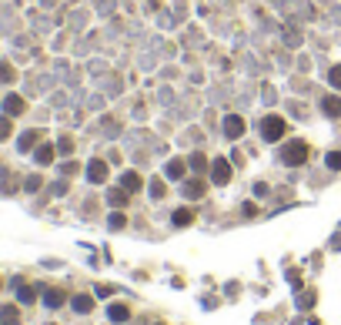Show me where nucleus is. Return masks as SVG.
<instances>
[{"instance_id": "1", "label": "nucleus", "mask_w": 341, "mask_h": 325, "mask_svg": "<svg viewBox=\"0 0 341 325\" xmlns=\"http://www.w3.org/2000/svg\"><path fill=\"white\" fill-rule=\"evenodd\" d=\"M261 134H264V141H278V138L285 134V121L281 118H264V124H261Z\"/></svg>"}, {"instance_id": "2", "label": "nucleus", "mask_w": 341, "mask_h": 325, "mask_svg": "<svg viewBox=\"0 0 341 325\" xmlns=\"http://www.w3.org/2000/svg\"><path fill=\"white\" fill-rule=\"evenodd\" d=\"M305 158H308V148L301 144V141H295V144L285 151V161H288V164H301Z\"/></svg>"}, {"instance_id": "3", "label": "nucleus", "mask_w": 341, "mask_h": 325, "mask_svg": "<svg viewBox=\"0 0 341 325\" xmlns=\"http://www.w3.org/2000/svg\"><path fill=\"white\" fill-rule=\"evenodd\" d=\"M224 131H228V138H241V131H244V121L231 114V118L224 121Z\"/></svg>"}, {"instance_id": "4", "label": "nucleus", "mask_w": 341, "mask_h": 325, "mask_svg": "<svg viewBox=\"0 0 341 325\" xmlns=\"http://www.w3.org/2000/svg\"><path fill=\"white\" fill-rule=\"evenodd\" d=\"M231 178V171H228V161H214V181L224 184V181Z\"/></svg>"}, {"instance_id": "5", "label": "nucleus", "mask_w": 341, "mask_h": 325, "mask_svg": "<svg viewBox=\"0 0 341 325\" xmlns=\"http://www.w3.org/2000/svg\"><path fill=\"white\" fill-rule=\"evenodd\" d=\"M321 108H325V114H331V118H335V114H341V101H338V98H325V101H321Z\"/></svg>"}, {"instance_id": "6", "label": "nucleus", "mask_w": 341, "mask_h": 325, "mask_svg": "<svg viewBox=\"0 0 341 325\" xmlns=\"http://www.w3.org/2000/svg\"><path fill=\"white\" fill-rule=\"evenodd\" d=\"M201 194H204V184L201 181H191L187 184V198H201Z\"/></svg>"}, {"instance_id": "7", "label": "nucleus", "mask_w": 341, "mask_h": 325, "mask_svg": "<svg viewBox=\"0 0 341 325\" xmlns=\"http://www.w3.org/2000/svg\"><path fill=\"white\" fill-rule=\"evenodd\" d=\"M167 174H171V178H181V174H184V161H171Z\"/></svg>"}, {"instance_id": "8", "label": "nucleus", "mask_w": 341, "mask_h": 325, "mask_svg": "<svg viewBox=\"0 0 341 325\" xmlns=\"http://www.w3.org/2000/svg\"><path fill=\"white\" fill-rule=\"evenodd\" d=\"M328 80H331V84H335V88H338V90H341V64H338V68H331V74H328Z\"/></svg>"}, {"instance_id": "9", "label": "nucleus", "mask_w": 341, "mask_h": 325, "mask_svg": "<svg viewBox=\"0 0 341 325\" xmlns=\"http://www.w3.org/2000/svg\"><path fill=\"white\" fill-rule=\"evenodd\" d=\"M191 218H194V214H191V212H184V208H181V212L174 214V224H187V222H191Z\"/></svg>"}, {"instance_id": "10", "label": "nucleus", "mask_w": 341, "mask_h": 325, "mask_svg": "<svg viewBox=\"0 0 341 325\" xmlns=\"http://www.w3.org/2000/svg\"><path fill=\"white\" fill-rule=\"evenodd\" d=\"M151 194H154V198H161V194H164V181H151Z\"/></svg>"}, {"instance_id": "11", "label": "nucleus", "mask_w": 341, "mask_h": 325, "mask_svg": "<svg viewBox=\"0 0 341 325\" xmlns=\"http://www.w3.org/2000/svg\"><path fill=\"white\" fill-rule=\"evenodd\" d=\"M104 174H107V168H104V164H94V168H90V178H94V181H100Z\"/></svg>"}, {"instance_id": "12", "label": "nucleus", "mask_w": 341, "mask_h": 325, "mask_svg": "<svg viewBox=\"0 0 341 325\" xmlns=\"http://www.w3.org/2000/svg\"><path fill=\"white\" fill-rule=\"evenodd\" d=\"M328 168H341V151H331L328 154Z\"/></svg>"}, {"instance_id": "13", "label": "nucleus", "mask_w": 341, "mask_h": 325, "mask_svg": "<svg viewBox=\"0 0 341 325\" xmlns=\"http://www.w3.org/2000/svg\"><path fill=\"white\" fill-rule=\"evenodd\" d=\"M124 184H127V188H137V184H141V178H137V174H127V178H124Z\"/></svg>"}, {"instance_id": "14", "label": "nucleus", "mask_w": 341, "mask_h": 325, "mask_svg": "<svg viewBox=\"0 0 341 325\" xmlns=\"http://www.w3.org/2000/svg\"><path fill=\"white\" fill-rule=\"evenodd\" d=\"M110 315H114V318H117V322H121L124 315H127V308H124V305H117V308H114V312H110Z\"/></svg>"}]
</instances>
